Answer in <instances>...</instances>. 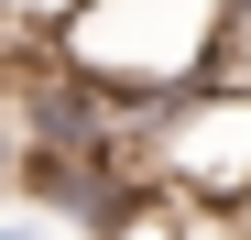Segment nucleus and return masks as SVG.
Returning a JSON list of instances; mask_svg holds the SVG:
<instances>
[{"mask_svg": "<svg viewBox=\"0 0 251 240\" xmlns=\"http://www.w3.org/2000/svg\"><path fill=\"white\" fill-rule=\"evenodd\" d=\"M142 175L175 186L197 218H251V88L229 76H197V88L142 109Z\"/></svg>", "mask_w": 251, "mask_h": 240, "instance_id": "f03ea898", "label": "nucleus"}, {"mask_svg": "<svg viewBox=\"0 0 251 240\" xmlns=\"http://www.w3.org/2000/svg\"><path fill=\"white\" fill-rule=\"evenodd\" d=\"M99 240H197V208H186L175 186H153V175H142V186L109 208V229H99Z\"/></svg>", "mask_w": 251, "mask_h": 240, "instance_id": "7ed1b4c3", "label": "nucleus"}, {"mask_svg": "<svg viewBox=\"0 0 251 240\" xmlns=\"http://www.w3.org/2000/svg\"><path fill=\"white\" fill-rule=\"evenodd\" d=\"M22 153H33V131H22V88L0 76V196H11V175H22Z\"/></svg>", "mask_w": 251, "mask_h": 240, "instance_id": "20e7f679", "label": "nucleus"}, {"mask_svg": "<svg viewBox=\"0 0 251 240\" xmlns=\"http://www.w3.org/2000/svg\"><path fill=\"white\" fill-rule=\"evenodd\" d=\"M219 22H229V0H88L55 22V44L120 98H175L219 66Z\"/></svg>", "mask_w": 251, "mask_h": 240, "instance_id": "f257e3e1", "label": "nucleus"}, {"mask_svg": "<svg viewBox=\"0 0 251 240\" xmlns=\"http://www.w3.org/2000/svg\"><path fill=\"white\" fill-rule=\"evenodd\" d=\"M0 240H55V218H33V208H11V218H0Z\"/></svg>", "mask_w": 251, "mask_h": 240, "instance_id": "39448f33", "label": "nucleus"}]
</instances>
